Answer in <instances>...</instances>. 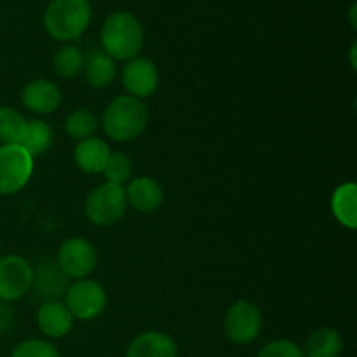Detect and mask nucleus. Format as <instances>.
<instances>
[{
  "mask_svg": "<svg viewBox=\"0 0 357 357\" xmlns=\"http://www.w3.org/2000/svg\"><path fill=\"white\" fill-rule=\"evenodd\" d=\"M149 124V110L145 103L135 96H117L107 105L101 117V126L108 138L128 143L145 132Z\"/></svg>",
  "mask_w": 357,
  "mask_h": 357,
  "instance_id": "nucleus-1",
  "label": "nucleus"
},
{
  "mask_svg": "<svg viewBox=\"0 0 357 357\" xmlns=\"http://www.w3.org/2000/svg\"><path fill=\"white\" fill-rule=\"evenodd\" d=\"M143 26L131 13H114L101 26V49L115 61L138 58L143 47Z\"/></svg>",
  "mask_w": 357,
  "mask_h": 357,
  "instance_id": "nucleus-2",
  "label": "nucleus"
},
{
  "mask_svg": "<svg viewBox=\"0 0 357 357\" xmlns=\"http://www.w3.org/2000/svg\"><path fill=\"white\" fill-rule=\"evenodd\" d=\"M89 0H51L44 14V26L59 42L77 40L91 23Z\"/></svg>",
  "mask_w": 357,
  "mask_h": 357,
  "instance_id": "nucleus-3",
  "label": "nucleus"
},
{
  "mask_svg": "<svg viewBox=\"0 0 357 357\" xmlns=\"http://www.w3.org/2000/svg\"><path fill=\"white\" fill-rule=\"evenodd\" d=\"M87 220L93 225L110 227L117 223L128 211V197L122 185L105 181L103 185L89 192L84 206Z\"/></svg>",
  "mask_w": 357,
  "mask_h": 357,
  "instance_id": "nucleus-4",
  "label": "nucleus"
},
{
  "mask_svg": "<svg viewBox=\"0 0 357 357\" xmlns=\"http://www.w3.org/2000/svg\"><path fill=\"white\" fill-rule=\"evenodd\" d=\"M33 174V157L21 145H0V195L23 190Z\"/></svg>",
  "mask_w": 357,
  "mask_h": 357,
  "instance_id": "nucleus-5",
  "label": "nucleus"
},
{
  "mask_svg": "<svg viewBox=\"0 0 357 357\" xmlns=\"http://www.w3.org/2000/svg\"><path fill=\"white\" fill-rule=\"evenodd\" d=\"M264 328L261 312L253 302L239 300L229 307L223 321L227 338L237 345H246L257 340Z\"/></svg>",
  "mask_w": 357,
  "mask_h": 357,
  "instance_id": "nucleus-6",
  "label": "nucleus"
},
{
  "mask_svg": "<svg viewBox=\"0 0 357 357\" xmlns=\"http://www.w3.org/2000/svg\"><path fill=\"white\" fill-rule=\"evenodd\" d=\"M65 305L79 321H93L107 309V291L93 279H80L68 288Z\"/></svg>",
  "mask_w": 357,
  "mask_h": 357,
  "instance_id": "nucleus-7",
  "label": "nucleus"
},
{
  "mask_svg": "<svg viewBox=\"0 0 357 357\" xmlns=\"http://www.w3.org/2000/svg\"><path fill=\"white\" fill-rule=\"evenodd\" d=\"M58 267L68 279H86L96 268L98 255L93 244L84 237H70L58 251Z\"/></svg>",
  "mask_w": 357,
  "mask_h": 357,
  "instance_id": "nucleus-8",
  "label": "nucleus"
},
{
  "mask_svg": "<svg viewBox=\"0 0 357 357\" xmlns=\"http://www.w3.org/2000/svg\"><path fill=\"white\" fill-rule=\"evenodd\" d=\"M33 267L20 255L0 258V302H16L31 289Z\"/></svg>",
  "mask_w": 357,
  "mask_h": 357,
  "instance_id": "nucleus-9",
  "label": "nucleus"
},
{
  "mask_svg": "<svg viewBox=\"0 0 357 357\" xmlns=\"http://www.w3.org/2000/svg\"><path fill=\"white\" fill-rule=\"evenodd\" d=\"M122 86L128 91L129 96H135L138 100L149 98L155 93L159 86V72L157 66L150 59L132 58L126 63L122 68Z\"/></svg>",
  "mask_w": 357,
  "mask_h": 357,
  "instance_id": "nucleus-10",
  "label": "nucleus"
},
{
  "mask_svg": "<svg viewBox=\"0 0 357 357\" xmlns=\"http://www.w3.org/2000/svg\"><path fill=\"white\" fill-rule=\"evenodd\" d=\"M63 100L61 89L47 79H37L28 82L21 91V103L26 110L37 115L54 114Z\"/></svg>",
  "mask_w": 357,
  "mask_h": 357,
  "instance_id": "nucleus-11",
  "label": "nucleus"
},
{
  "mask_svg": "<svg viewBox=\"0 0 357 357\" xmlns=\"http://www.w3.org/2000/svg\"><path fill=\"white\" fill-rule=\"evenodd\" d=\"M35 295L44 302H61L68 291V278L61 272L58 264L52 260H44L33 268V282H31Z\"/></svg>",
  "mask_w": 357,
  "mask_h": 357,
  "instance_id": "nucleus-12",
  "label": "nucleus"
},
{
  "mask_svg": "<svg viewBox=\"0 0 357 357\" xmlns=\"http://www.w3.org/2000/svg\"><path fill=\"white\" fill-rule=\"evenodd\" d=\"M128 206L139 213H153L164 202V190L157 180L150 176H138L129 180L126 188Z\"/></svg>",
  "mask_w": 357,
  "mask_h": 357,
  "instance_id": "nucleus-13",
  "label": "nucleus"
},
{
  "mask_svg": "<svg viewBox=\"0 0 357 357\" xmlns=\"http://www.w3.org/2000/svg\"><path fill=\"white\" fill-rule=\"evenodd\" d=\"M126 357H178L176 342L162 331L139 333L129 344Z\"/></svg>",
  "mask_w": 357,
  "mask_h": 357,
  "instance_id": "nucleus-14",
  "label": "nucleus"
},
{
  "mask_svg": "<svg viewBox=\"0 0 357 357\" xmlns=\"http://www.w3.org/2000/svg\"><path fill=\"white\" fill-rule=\"evenodd\" d=\"M110 153V146L107 145L105 139L91 136L82 142H77L75 150H73V160L82 173L98 174L103 173Z\"/></svg>",
  "mask_w": 357,
  "mask_h": 357,
  "instance_id": "nucleus-15",
  "label": "nucleus"
},
{
  "mask_svg": "<svg viewBox=\"0 0 357 357\" xmlns=\"http://www.w3.org/2000/svg\"><path fill=\"white\" fill-rule=\"evenodd\" d=\"M82 73L91 87L103 89L117 79V63L103 49H89L87 54H84Z\"/></svg>",
  "mask_w": 357,
  "mask_h": 357,
  "instance_id": "nucleus-16",
  "label": "nucleus"
},
{
  "mask_svg": "<svg viewBox=\"0 0 357 357\" xmlns=\"http://www.w3.org/2000/svg\"><path fill=\"white\" fill-rule=\"evenodd\" d=\"M37 324L47 338H63L73 326V316L63 302H44L37 312Z\"/></svg>",
  "mask_w": 357,
  "mask_h": 357,
  "instance_id": "nucleus-17",
  "label": "nucleus"
},
{
  "mask_svg": "<svg viewBox=\"0 0 357 357\" xmlns=\"http://www.w3.org/2000/svg\"><path fill=\"white\" fill-rule=\"evenodd\" d=\"M357 187L352 181L337 187L331 195V211L333 216L347 229L354 230L357 225Z\"/></svg>",
  "mask_w": 357,
  "mask_h": 357,
  "instance_id": "nucleus-18",
  "label": "nucleus"
},
{
  "mask_svg": "<svg viewBox=\"0 0 357 357\" xmlns=\"http://www.w3.org/2000/svg\"><path fill=\"white\" fill-rule=\"evenodd\" d=\"M344 342L333 328H319L312 331L305 342V357H340Z\"/></svg>",
  "mask_w": 357,
  "mask_h": 357,
  "instance_id": "nucleus-19",
  "label": "nucleus"
},
{
  "mask_svg": "<svg viewBox=\"0 0 357 357\" xmlns=\"http://www.w3.org/2000/svg\"><path fill=\"white\" fill-rule=\"evenodd\" d=\"M31 157H38L49 150L52 145V129L51 126L40 119H33V121L26 122V129H24L23 139L20 143Z\"/></svg>",
  "mask_w": 357,
  "mask_h": 357,
  "instance_id": "nucleus-20",
  "label": "nucleus"
},
{
  "mask_svg": "<svg viewBox=\"0 0 357 357\" xmlns=\"http://www.w3.org/2000/svg\"><path fill=\"white\" fill-rule=\"evenodd\" d=\"M54 72L61 79H73L84 70V52L72 44H63L52 56Z\"/></svg>",
  "mask_w": 357,
  "mask_h": 357,
  "instance_id": "nucleus-21",
  "label": "nucleus"
},
{
  "mask_svg": "<svg viewBox=\"0 0 357 357\" xmlns=\"http://www.w3.org/2000/svg\"><path fill=\"white\" fill-rule=\"evenodd\" d=\"M23 114L10 107H0V145H20L26 129Z\"/></svg>",
  "mask_w": 357,
  "mask_h": 357,
  "instance_id": "nucleus-22",
  "label": "nucleus"
},
{
  "mask_svg": "<svg viewBox=\"0 0 357 357\" xmlns=\"http://www.w3.org/2000/svg\"><path fill=\"white\" fill-rule=\"evenodd\" d=\"M98 124H100V121H98V117L93 112L86 110V108H79V110H73L66 117L65 129L70 138L82 142V139L91 138L96 132Z\"/></svg>",
  "mask_w": 357,
  "mask_h": 357,
  "instance_id": "nucleus-23",
  "label": "nucleus"
},
{
  "mask_svg": "<svg viewBox=\"0 0 357 357\" xmlns=\"http://www.w3.org/2000/svg\"><path fill=\"white\" fill-rule=\"evenodd\" d=\"M105 178L108 183L122 185L128 183L132 176V162L126 153L122 152H112L107 160V166L103 169Z\"/></svg>",
  "mask_w": 357,
  "mask_h": 357,
  "instance_id": "nucleus-24",
  "label": "nucleus"
},
{
  "mask_svg": "<svg viewBox=\"0 0 357 357\" xmlns=\"http://www.w3.org/2000/svg\"><path fill=\"white\" fill-rule=\"evenodd\" d=\"M10 357H59V352L51 342L31 338L17 344Z\"/></svg>",
  "mask_w": 357,
  "mask_h": 357,
  "instance_id": "nucleus-25",
  "label": "nucleus"
},
{
  "mask_svg": "<svg viewBox=\"0 0 357 357\" xmlns=\"http://www.w3.org/2000/svg\"><path fill=\"white\" fill-rule=\"evenodd\" d=\"M258 357H305L303 349L291 340H275L265 345Z\"/></svg>",
  "mask_w": 357,
  "mask_h": 357,
  "instance_id": "nucleus-26",
  "label": "nucleus"
},
{
  "mask_svg": "<svg viewBox=\"0 0 357 357\" xmlns=\"http://www.w3.org/2000/svg\"><path fill=\"white\" fill-rule=\"evenodd\" d=\"M14 324V312L6 302L0 303V335L9 331Z\"/></svg>",
  "mask_w": 357,
  "mask_h": 357,
  "instance_id": "nucleus-27",
  "label": "nucleus"
},
{
  "mask_svg": "<svg viewBox=\"0 0 357 357\" xmlns=\"http://www.w3.org/2000/svg\"><path fill=\"white\" fill-rule=\"evenodd\" d=\"M0 303H2V302H0Z\"/></svg>",
  "mask_w": 357,
  "mask_h": 357,
  "instance_id": "nucleus-28",
  "label": "nucleus"
}]
</instances>
